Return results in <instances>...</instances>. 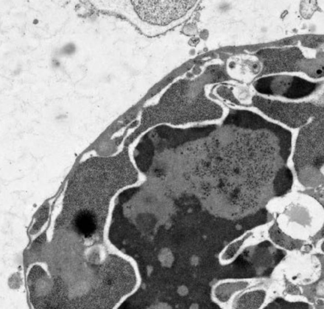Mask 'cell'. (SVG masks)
Listing matches in <instances>:
<instances>
[{
    "mask_svg": "<svg viewBox=\"0 0 324 309\" xmlns=\"http://www.w3.org/2000/svg\"><path fill=\"white\" fill-rule=\"evenodd\" d=\"M270 236L274 242L276 243L277 244L287 249H293L295 248V244L294 243L288 241L286 238L281 233L277 230H273L270 231Z\"/></svg>",
    "mask_w": 324,
    "mask_h": 309,
    "instance_id": "9",
    "label": "cell"
},
{
    "mask_svg": "<svg viewBox=\"0 0 324 309\" xmlns=\"http://www.w3.org/2000/svg\"><path fill=\"white\" fill-rule=\"evenodd\" d=\"M140 180V170L126 146L116 155L84 161L70 176L55 231H67L84 240H102L112 199Z\"/></svg>",
    "mask_w": 324,
    "mask_h": 309,
    "instance_id": "1",
    "label": "cell"
},
{
    "mask_svg": "<svg viewBox=\"0 0 324 309\" xmlns=\"http://www.w3.org/2000/svg\"><path fill=\"white\" fill-rule=\"evenodd\" d=\"M250 288V281L246 279L222 280L213 286L211 297L216 304L224 309H232L234 302L247 289Z\"/></svg>",
    "mask_w": 324,
    "mask_h": 309,
    "instance_id": "5",
    "label": "cell"
},
{
    "mask_svg": "<svg viewBox=\"0 0 324 309\" xmlns=\"http://www.w3.org/2000/svg\"><path fill=\"white\" fill-rule=\"evenodd\" d=\"M288 292L295 293V294H296V293L299 292V290H297V288H296V287L293 285H291L290 286V287H289Z\"/></svg>",
    "mask_w": 324,
    "mask_h": 309,
    "instance_id": "10",
    "label": "cell"
},
{
    "mask_svg": "<svg viewBox=\"0 0 324 309\" xmlns=\"http://www.w3.org/2000/svg\"><path fill=\"white\" fill-rule=\"evenodd\" d=\"M253 87L264 95L296 99L309 95L317 85L297 77L262 76L255 81Z\"/></svg>",
    "mask_w": 324,
    "mask_h": 309,
    "instance_id": "4",
    "label": "cell"
},
{
    "mask_svg": "<svg viewBox=\"0 0 324 309\" xmlns=\"http://www.w3.org/2000/svg\"><path fill=\"white\" fill-rule=\"evenodd\" d=\"M107 3V11L131 22L143 34L155 36L184 23L197 9L196 1H122Z\"/></svg>",
    "mask_w": 324,
    "mask_h": 309,
    "instance_id": "3",
    "label": "cell"
},
{
    "mask_svg": "<svg viewBox=\"0 0 324 309\" xmlns=\"http://www.w3.org/2000/svg\"><path fill=\"white\" fill-rule=\"evenodd\" d=\"M292 176L290 170L288 169H282L279 178H277L278 193L281 194V195L285 193L292 185Z\"/></svg>",
    "mask_w": 324,
    "mask_h": 309,
    "instance_id": "7",
    "label": "cell"
},
{
    "mask_svg": "<svg viewBox=\"0 0 324 309\" xmlns=\"http://www.w3.org/2000/svg\"><path fill=\"white\" fill-rule=\"evenodd\" d=\"M229 79L222 65H210L199 74L172 83L157 103L143 110L140 125L125 145L129 147L139 136L162 125L186 128L221 122L228 110L208 96L207 88Z\"/></svg>",
    "mask_w": 324,
    "mask_h": 309,
    "instance_id": "2",
    "label": "cell"
},
{
    "mask_svg": "<svg viewBox=\"0 0 324 309\" xmlns=\"http://www.w3.org/2000/svg\"><path fill=\"white\" fill-rule=\"evenodd\" d=\"M266 297V291L262 289H247L236 299L232 309H261Z\"/></svg>",
    "mask_w": 324,
    "mask_h": 309,
    "instance_id": "6",
    "label": "cell"
},
{
    "mask_svg": "<svg viewBox=\"0 0 324 309\" xmlns=\"http://www.w3.org/2000/svg\"><path fill=\"white\" fill-rule=\"evenodd\" d=\"M49 215V204H45L39 210L36 220L33 225L31 232L33 234L37 233L43 227L45 222L48 220Z\"/></svg>",
    "mask_w": 324,
    "mask_h": 309,
    "instance_id": "8",
    "label": "cell"
}]
</instances>
